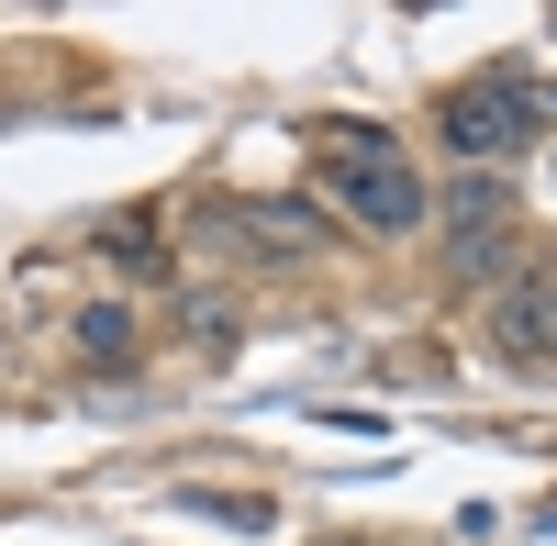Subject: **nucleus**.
<instances>
[{
	"label": "nucleus",
	"instance_id": "5",
	"mask_svg": "<svg viewBox=\"0 0 557 546\" xmlns=\"http://www.w3.org/2000/svg\"><path fill=\"white\" fill-rule=\"evenodd\" d=\"M78 357H89V369H112V357H134V324H123L112 301H101V312H78Z\"/></svg>",
	"mask_w": 557,
	"mask_h": 546
},
{
	"label": "nucleus",
	"instance_id": "1",
	"mask_svg": "<svg viewBox=\"0 0 557 546\" xmlns=\"http://www.w3.org/2000/svg\"><path fill=\"white\" fill-rule=\"evenodd\" d=\"M323 201L368 235H412V223H435V190L412 178V157L391 146L380 123H335V146H323Z\"/></svg>",
	"mask_w": 557,
	"mask_h": 546
},
{
	"label": "nucleus",
	"instance_id": "2",
	"mask_svg": "<svg viewBox=\"0 0 557 546\" xmlns=\"http://www.w3.org/2000/svg\"><path fill=\"white\" fill-rule=\"evenodd\" d=\"M535 123H546V89H524V78H480V89H457V101H446V146L469 157V167H491V157L535 146Z\"/></svg>",
	"mask_w": 557,
	"mask_h": 546
},
{
	"label": "nucleus",
	"instance_id": "4",
	"mask_svg": "<svg viewBox=\"0 0 557 546\" xmlns=\"http://www.w3.org/2000/svg\"><path fill=\"white\" fill-rule=\"evenodd\" d=\"M446 223H457V268H469V280H491V268H513V201L491 190V178H469V190L446 201Z\"/></svg>",
	"mask_w": 557,
	"mask_h": 546
},
{
	"label": "nucleus",
	"instance_id": "3",
	"mask_svg": "<svg viewBox=\"0 0 557 546\" xmlns=\"http://www.w3.org/2000/svg\"><path fill=\"white\" fill-rule=\"evenodd\" d=\"M491 357L502 369H557V280L491 290Z\"/></svg>",
	"mask_w": 557,
	"mask_h": 546
}]
</instances>
